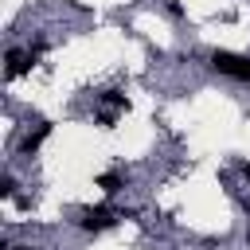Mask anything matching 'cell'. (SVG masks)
I'll list each match as a JSON object with an SVG mask.
<instances>
[{"mask_svg": "<svg viewBox=\"0 0 250 250\" xmlns=\"http://www.w3.org/2000/svg\"><path fill=\"white\" fill-rule=\"evenodd\" d=\"M211 70L234 78V82H250V55H234V51H211Z\"/></svg>", "mask_w": 250, "mask_h": 250, "instance_id": "obj_1", "label": "cell"}, {"mask_svg": "<svg viewBox=\"0 0 250 250\" xmlns=\"http://www.w3.org/2000/svg\"><path fill=\"white\" fill-rule=\"evenodd\" d=\"M117 219H125V211H113V207H82L78 215H74V227L78 230H105V227H113Z\"/></svg>", "mask_w": 250, "mask_h": 250, "instance_id": "obj_2", "label": "cell"}, {"mask_svg": "<svg viewBox=\"0 0 250 250\" xmlns=\"http://www.w3.org/2000/svg\"><path fill=\"white\" fill-rule=\"evenodd\" d=\"M31 62H35V59H31V51H20V47H12V51H8V66H4V78H8V82H12V78H20L23 70H31Z\"/></svg>", "mask_w": 250, "mask_h": 250, "instance_id": "obj_3", "label": "cell"}, {"mask_svg": "<svg viewBox=\"0 0 250 250\" xmlns=\"http://www.w3.org/2000/svg\"><path fill=\"white\" fill-rule=\"evenodd\" d=\"M47 137H51V121H43V125H39L35 133H27V137L20 141V152H23V156H31V152H39V145H43Z\"/></svg>", "mask_w": 250, "mask_h": 250, "instance_id": "obj_4", "label": "cell"}, {"mask_svg": "<svg viewBox=\"0 0 250 250\" xmlns=\"http://www.w3.org/2000/svg\"><path fill=\"white\" fill-rule=\"evenodd\" d=\"M98 188H102L105 195H117V191L125 188V176H121V172H102V176H98Z\"/></svg>", "mask_w": 250, "mask_h": 250, "instance_id": "obj_5", "label": "cell"}, {"mask_svg": "<svg viewBox=\"0 0 250 250\" xmlns=\"http://www.w3.org/2000/svg\"><path fill=\"white\" fill-rule=\"evenodd\" d=\"M102 102L113 105V109H129V98H125L121 90H102Z\"/></svg>", "mask_w": 250, "mask_h": 250, "instance_id": "obj_6", "label": "cell"}, {"mask_svg": "<svg viewBox=\"0 0 250 250\" xmlns=\"http://www.w3.org/2000/svg\"><path fill=\"white\" fill-rule=\"evenodd\" d=\"M0 195H4V199H12V195H16V180H12L8 172L0 176Z\"/></svg>", "mask_w": 250, "mask_h": 250, "instance_id": "obj_7", "label": "cell"}, {"mask_svg": "<svg viewBox=\"0 0 250 250\" xmlns=\"http://www.w3.org/2000/svg\"><path fill=\"white\" fill-rule=\"evenodd\" d=\"M238 172H242V176L250 180V160H238Z\"/></svg>", "mask_w": 250, "mask_h": 250, "instance_id": "obj_8", "label": "cell"}, {"mask_svg": "<svg viewBox=\"0 0 250 250\" xmlns=\"http://www.w3.org/2000/svg\"><path fill=\"white\" fill-rule=\"evenodd\" d=\"M246 242H250V230H246Z\"/></svg>", "mask_w": 250, "mask_h": 250, "instance_id": "obj_9", "label": "cell"}]
</instances>
